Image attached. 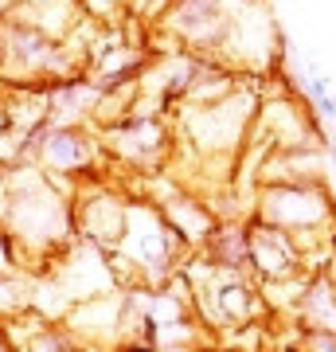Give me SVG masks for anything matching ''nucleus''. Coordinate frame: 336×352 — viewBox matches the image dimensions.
<instances>
[{
    "instance_id": "nucleus-15",
    "label": "nucleus",
    "mask_w": 336,
    "mask_h": 352,
    "mask_svg": "<svg viewBox=\"0 0 336 352\" xmlns=\"http://www.w3.org/2000/svg\"><path fill=\"white\" fill-rule=\"evenodd\" d=\"M106 4H110V0H82V8L94 12V16H106Z\"/></svg>"
},
{
    "instance_id": "nucleus-4",
    "label": "nucleus",
    "mask_w": 336,
    "mask_h": 352,
    "mask_svg": "<svg viewBox=\"0 0 336 352\" xmlns=\"http://www.w3.org/2000/svg\"><path fill=\"white\" fill-rule=\"evenodd\" d=\"M106 161H117L129 173L153 176L164 173V164H172L176 153V129L168 113H129L122 122L98 129Z\"/></svg>"
},
{
    "instance_id": "nucleus-8",
    "label": "nucleus",
    "mask_w": 336,
    "mask_h": 352,
    "mask_svg": "<svg viewBox=\"0 0 336 352\" xmlns=\"http://www.w3.org/2000/svg\"><path fill=\"white\" fill-rule=\"evenodd\" d=\"M247 266L258 286L286 282V278H298V274H313L305 266V251L298 247V239L289 231H282V227L254 219V215L247 219Z\"/></svg>"
},
{
    "instance_id": "nucleus-9",
    "label": "nucleus",
    "mask_w": 336,
    "mask_h": 352,
    "mask_svg": "<svg viewBox=\"0 0 336 352\" xmlns=\"http://www.w3.org/2000/svg\"><path fill=\"white\" fill-rule=\"evenodd\" d=\"M122 321H125V289H110V294H98V298H87V302L71 305L63 314V329L78 340V349L87 352L90 344H122Z\"/></svg>"
},
{
    "instance_id": "nucleus-2",
    "label": "nucleus",
    "mask_w": 336,
    "mask_h": 352,
    "mask_svg": "<svg viewBox=\"0 0 336 352\" xmlns=\"http://www.w3.org/2000/svg\"><path fill=\"white\" fill-rule=\"evenodd\" d=\"M117 258L129 266V274L137 286H164L168 278L184 266L188 251L184 243L176 239V231L168 227L164 212L149 200H129V215H125V235L117 243Z\"/></svg>"
},
{
    "instance_id": "nucleus-13",
    "label": "nucleus",
    "mask_w": 336,
    "mask_h": 352,
    "mask_svg": "<svg viewBox=\"0 0 336 352\" xmlns=\"http://www.w3.org/2000/svg\"><path fill=\"white\" fill-rule=\"evenodd\" d=\"M27 294L20 289L16 274H0V317H20L27 309Z\"/></svg>"
},
{
    "instance_id": "nucleus-7",
    "label": "nucleus",
    "mask_w": 336,
    "mask_h": 352,
    "mask_svg": "<svg viewBox=\"0 0 336 352\" xmlns=\"http://www.w3.org/2000/svg\"><path fill=\"white\" fill-rule=\"evenodd\" d=\"M125 215H129V196L113 188L106 176H87L75 184V231L82 243L106 254L117 251L125 235Z\"/></svg>"
},
{
    "instance_id": "nucleus-11",
    "label": "nucleus",
    "mask_w": 336,
    "mask_h": 352,
    "mask_svg": "<svg viewBox=\"0 0 336 352\" xmlns=\"http://www.w3.org/2000/svg\"><path fill=\"white\" fill-rule=\"evenodd\" d=\"M301 321L309 333H324V337H336V286L328 278L313 274L309 289H305V298L298 305Z\"/></svg>"
},
{
    "instance_id": "nucleus-14",
    "label": "nucleus",
    "mask_w": 336,
    "mask_h": 352,
    "mask_svg": "<svg viewBox=\"0 0 336 352\" xmlns=\"http://www.w3.org/2000/svg\"><path fill=\"white\" fill-rule=\"evenodd\" d=\"M39 4H47V0H0V16L16 12V8H39Z\"/></svg>"
},
{
    "instance_id": "nucleus-1",
    "label": "nucleus",
    "mask_w": 336,
    "mask_h": 352,
    "mask_svg": "<svg viewBox=\"0 0 336 352\" xmlns=\"http://www.w3.org/2000/svg\"><path fill=\"white\" fill-rule=\"evenodd\" d=\"M250 215L289 231L305 251V266L313 251H321L324 235H336V196L328 184H258Z\"/></svg>"
},
{
    "instance_id": "nucleus-5",
    "label": "nucleus",
    "mask_w": 336,
    "mask_h": 352,
    "mask_svg": "<svg viewBox=\"0 0 336 352\" xmlns=\"http://www.w3.org/2000/svg\"><path fill=\"white\" fill-rule=\"evenodd\" d=\"M247 0H168L161 12V32H168L172 51H199L219 59L231 20Z\"/></svg>"
},
{
    "instance_id": "nucleus-12",
    "label": "nucleus",
    "mask_w": 336,
    "mask_h": 352,
    "mask_svg": "<svg viewBox=\"0 0 336 352\" xmlns=\"http://www.w3.org/2000/svg\"><path fill=\"white\" fill-rule=\"evenodd\" d=\"M203 254L212 258L215 266H227V270H247V223H219L215 227V235L208 239V247H203Z\"/></svg>"
},
{
    "instance_id": "nucleus-3",
    "label": "nucleus",
    "mask_w": 336,
    "mask_h": 352,
    "mask_svg": "<svg viewBox=\"0 0 336 352\" xmlns=\"http://www.w3.org/2000/svg\"><path fill=\"white\" fill-rule=\"evenodd\" d=\"M289 149H328L321 118L298 94H289V90L262 94L258 110H254V126H250L247 149H243L238 164L247 161L250 173H254L266 153H289Z\"/></svg>"
},
{
    "instance_id": "nucleus-6",
    "label": "nucleus",
    "mask_w": 336,
    "mask_h": 352,
    "mask_svg": "<svg viewBox=\"0 0 336 352\" xmlns=\"http://www.w3.org/2000/svg\"><path fill=\"white\" fill-rule=\"evenodd\" d=\"M106 149L94 126H43L32 138V164H39L51 176L87 180L98 176Z\"/></svg>"
},
{
    "instance_id": "nucleus-10",
    "label": "nucleus",
    "mask_w": 336,
    "mask_h": 352,
    "mask_svg": "<svg viewBox=\"0 0 336 352\" xmlns=\"http://www.w3.org/2000/svg\"><path fill=\"white\" fill-rule=\"evenodd\" d=\"M149 204H157V208L164 212L168 227L176 231V239L184 243L188 251H203V247H208V239L215 235V227L223 223L212 204L199 200V192H188L180 180L168 188V196H161V200H149Z\"/></svg>"
}]
</instances>
